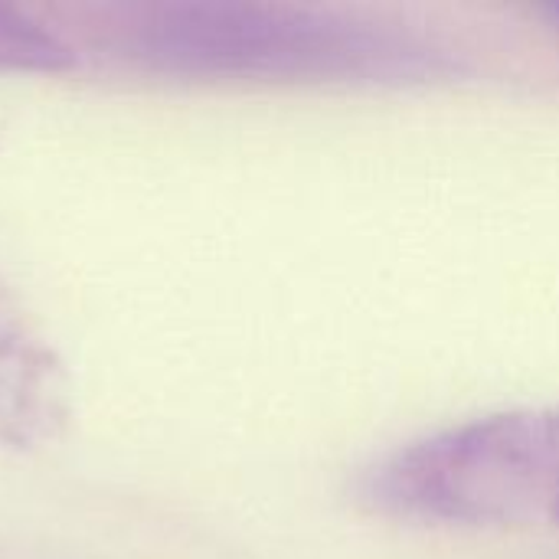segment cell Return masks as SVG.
Returning <instances> with one entry per match:
<instances>
[{
	"label": "cell",
	"instance_id": "6da1fadb",
	"mask_svg": "<svg viewBox=\"0 0 559 559\" xmlns=\"http://www.w3.org/2000/svg\"><path fill=\"white\" fill-rule=\"evenodd\" d=\"M95 39L124 66L183 82L436 85L472 69L465 49L396 20L282 0L105 7Z\"/></svg>",
	"mask_w": 559,
	"mask_h": 559
},
{
	"label": "cell",
	"instance_id": "7a4b0ae2",
	"mask_svg": "<svg viewBox=\"0 0 559 559\" xmlns=\"http://www.w3.org/2000/svg\"><path fill=\"white\" fill-rule=\"evenodd\" d=\"M357 501L426 527L559 531V406L495 409L409 439L364 468Z\"/></svg>",
	"mask_w": 559,
	"mask_h": 559
},
{
	"label": "cell",
	"instance_id": "3957f363",
	"mask_svg": "<svg viewBox=\"0 0 559 559\" xmlns=\"http://www.w3.org/2000/svg\"><path fill=\"white\" fill-rule=\"evenodd\" d=\"M75 419V383L36 311L0 278V452L59 445Z\"/></svg>",
	"mask_w": 559,
	"mask_h": 559
},
{
	"label": "cell",
	"instance_id": "277c9868",
	"mask_svg": "<svg viewBox=\"0 0 559 559\" xmlns=\"http://www.w3.org/2000/svg\"><path fill=\"white\" fill-rule=\"evenodd\" d=\"M79 46L46 16L0 3V69L59 75L79 69Z\"/></svg>",
	"mask_w": 559,
	"mask_h": 559
},
{
	"label": "cell",
	"instance_id": "5b68a950",
	"mask_svg": "<svg viewBox=\"0 0 559 559\" xmlns=\"http://www.w3.org/2000/svg\"><path fill=\"white\" fill-rule=\"evenodd\" d=\"M554 13H557V16H559V3H557V7H554Z\"/></svg>",
	"mask_w": 559,
	"mask_h": 559
}]
</instances>
